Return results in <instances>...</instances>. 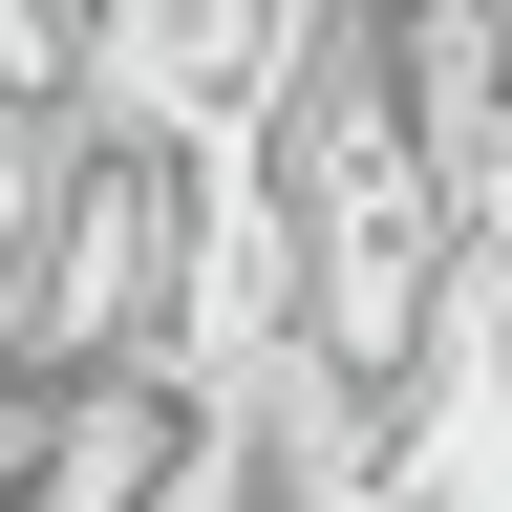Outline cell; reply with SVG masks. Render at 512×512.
<instances>
[{"instance_id":"6da1fadb","label":"cell","mask_w":512,"mask_h":512,"mask_svg":"<svg viewBox=\"0 0 512 512\" xmlns=\"http://www.w3.org/2000/svg\"><path fill=\"white\" fill-rule=\"evenodd\" d=\"M235 235L278 278V363L342 427H406L448 384V342H470V214H448V171L406 128L384 22H342V0L278 22V64L235 107Z\"/></svg>"},{"instance_id":"7a4b0ae2","label":"cell","mask_w":512,"mask_h":512,"mask_svg":"<svg viewBox=\"0 0 512 512\" xmlns=\"http://www.w3.org/2000/svg\"><path fill=\"white\" fill-rule=\"evenodd\" d=\"M470 22H491V64H512V0H470Z\"/></svg>"},{"instance_id":"3957f363","label":"cell","mask_w":512,"mask_h":512,"mask_svg":"<svg viewBox=\"0 0 512 512\" xmlns=\"http://www.w3.org/2000/svg\"><path fill=\"white\" fill-rule=\"evenodd\" d=\"M342 22H406V0H342Z\"/></svg>"}]
</instances>
